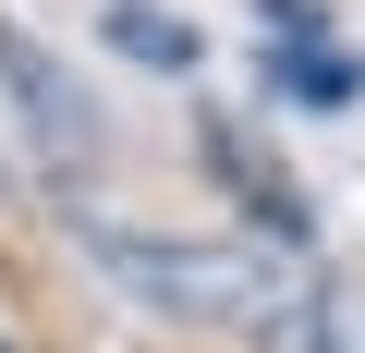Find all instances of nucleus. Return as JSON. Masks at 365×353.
I'll use <instances>...</instances> for the list:
<instances>
[{"instance_id":"0eeeda50","label":"nucleus","mask_w":365,"mask_h":353,"mask_svg":"<svg viewBox=\"0 0 365 353\" xmlns=\"http://www.w3.org/2000/svg\"><path fill=\"white\" fill-rule=\"evenodd\" d=\"M268 353H341V329H329V305H292V317L268 329Z\"/></svg>"},{"instance_id":"39448f33","label":"nucleus","mask_w":365,"mask_h":353,"mask_svg":"<svg viewBox=\"0 0 365 353\" xmlns=\"http://www.w3.org/2000/svg\"><path fill=\"white\" fill-rule=\"evenodd\" d=\"M268 86L304 98V110H353V98H365V61H353V49H292V61H268Z\"/></svg>"},{"instance_id":"7ed1b4c3","label":"nucleus","mask_w":365,"mask_h":353,"mask_svg":"<svg viewBox=\"0 0 365 353\" xmlns=\"http://www.w3.org/2000/svg\"><path fill=\"white\" fill-rule=\"evenodd\" d=\"M0 86H13V98H25V122H37V134H61V146L86 134V98L61 86V61H49V49H25L13 25H0Z\"/></svg>"},{"instance_id":"20e7f679","label":"nucleus","mask_w":365,"mask_h":353,"mask_svg":"<svg viewBox=\"0 0 365 353\" xmlns=\"http://www.w3.org/2000/svg\"><path fill=\"white\" fill-rule=\"evenodd\" d=\"M122 61H146V73H195L207 61V37L195 25H170V13H146V0H110V25H98Z\"/></svg>"},{"instance_id":"6e6552de","label":"nucleus","mask_w":365,"mask_h":353,"mask_svg":"<svg viewBox=\"0 0 365 353\" xmlns=\"http://www.w3.org/2000/svg\"><path fill=\"white\" fill-rule=\"evenodd\" d=\"M0 353H13V341H0Z\"/></svg>"},{"instance_id":"f257e3e1","label":"nucleus","mask_w":365,"mask_h":353,"mask_svg":"<svg viewBox=\"0 0 365 353\" xmlns=\"http://www.w3.org/2000/svg\"><path fill=\"white\" fill-rule=\"evenodd\" d=\"M86 256L146 305V317H182V329H280L304 292H292V256L280 244H207V232H122V220H86Z\"/></svg>"},{"instance_id":"f03ea898","label":"nucleus","mask_w":365,"mask_h":353,"mask_svg":"<svg viewBox=\"0 0 365 353\" xmlns=\"http://www.w3.org/2000/svg\"><path fill=\"white\" fill-rule=\"evenodd\" d=\"M207 170H220V195L256 220V244H280V256H304V244H317V208H304V183H292V170H280V158H268V146H256L232 110L207 122Z\"/></svg>"},{"instance_id":"423d86ee","label":"nucleus","mask_w":365,"mask_h":353,"mask_svg":"<svg viewBox=\"0 0 365 353\" xmlns=\"http://www.w3.org/2000/svg\"><path fill=\"white\" fill-rule=\"evenodd\" d=\"M256 25H268V61H292V49H341L317 0H256Z\"/></svg>"}]
</instances>
